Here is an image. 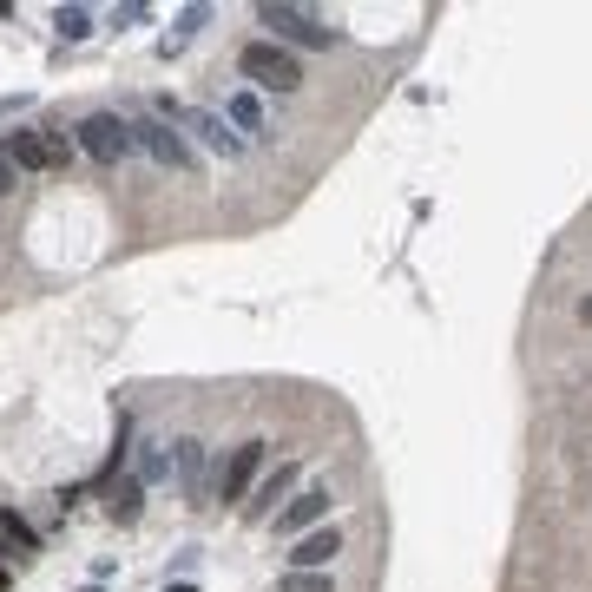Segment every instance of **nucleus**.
<instances>
[{"mask_svg":"<svg viewBox=\"0 0 592 592\" xmlns=\"http://www.w3.org/2000/svg\"><path fill=\"white\" fill-rule=\"evenodd\" d=\"M257 27H270V40L277 47H336V27H329L323 14H310V7H296V0H264L257 7Z\"/></svg>","mask_w":592,"mask_h":592,"instance_id":"1","label":"nucleus"},{"mask_svg":"<svg viewBox=\"0 0 592 592\" xmlns=\"http://www.w3.org/2000/svg\"><path fill=\"white\" fill-rule=\"evenodd\" d=\"M158 119H172L178 132H191L204 152H218V158H244V152H250L244 132H237L224 112H211V106H178V99H165V106H158Z\"/></svg>","mask_w":592,"mask_h":592,"instance_id":"2","label":"nucleus"},{"mask_svg":"<svg viewBox=\"0 0 592 592\" xmlns=\"http://www.w3.org/2000/svg\"><path fill=\"white\" fill-rule=\"evenodd\" d=\"M237 73H244L257 93H296V86H303V66H296V53L277 47V40H250V47L237 53Z\"/></svg>","mask_w":592,"mask_h":592,"instance_id":"3","label":"nucleus"},{"mask_svg":"<svg viewBox=\"0 0 592 592\" xmlns=\"http://www.w3.org/2000/svg\"><path fill=\"white\" fill-rule=\"evenodd\" d=\"M132 145H139L145 158H158L165 172H198V158H191L185 132H178L172 119H158V112H139V119H132Z\"/></svg>","mask_w":592,"mask_h":592,"instance_id":"4","label":"nucleus"},{"mask_svg":"<svg viewBox=\"0 0 592 592\" xmlns=\"http://www.w3.org/2000/svg\"><path fill=\"white\" fill-rule=\"evenodd\" d=\"M79 152L93 158V165L132 158L139 152V145H132V119H119V112H86V119H79Z\"/></svg>","mask_w":592,"mask_h":592,"instance_id":"5","label":"nucleus"},{"mask_svg":"<svg viewBox=\"0 0 592 592\" xmlns=\"http://www.w3.org/2000/svg\"><path fill=\"white\" fill-rule=\"evenodd\" d=\"M257 474H264V441H244V448H231V461H218V487H211V500H250Z\"/></svg>","mask_w":592,"mask_h":592,"instance_id":"6","label":"nucleus"},{"mask_svg":"<svg viewBox=\"0 0 592 592\" xmlns=\"http://www.w3.org/2000/svg\"><path fill=\"white\" fill-rule=\"evenodd\" d=\"M7 145H14V165H20V172H60L66 158H73L66 132H7Z\"/></svg>","mask_w":592,"mask_h":592,"instance_id":"7","label":"nucleus"},{"mask_svg":"<svg viewBox=\"0 0 592 592\" xmlns=\"http://www.w3.org/2000/svg\"><path fill=\"white\" fill-rule=\"evenodd\" d=\"M323 514H329V487H296V494L277 507V520H270V527H277V533H296V540H303V533L323 527Z\"/></svg>","mask_w":592,"mask_h":592,"instance_id":"8","label":"nucleus"},{"mask_svg":"<svg viewBox=\"0 0 592 592\" xmlns=\"http://www.w3.org/2000/svg\"><path fill=\"white\" fill-rule=\"evenodd\" d=\"M125 474H132L139 487H165L178 474V448H172V441H158V435H145L139 448H132V468H125Z\"/></svg>","mask_w":592,"mask_h":592,"instance_id":"9","label":"nucleus"},{"mask_svg":"<svg viewBox=\"0 0 592 592\" xmlns=\"http://www.w3.org/2000/svg\"><path fill=\"white\" fill-rule=\"evenodd\" d=\"M336 553H343V533H336V527H316V533H303L283 560H290V573H329Z\"/></svg>","mask_w":592,"mask_h":592,"instance_id":"10","label":"nucleus"},{"mask_svg":"<svg viewBox=\"0 0 592 592\" xmlns=\"http://www.w3.org/2000/svg\"><path fill=\"white\" fill-rule=\"evenodd\" d=\"M290 487H296V468H290V461H277V468H270L264 481L250 487L244 514H250V520H277V500H290Z\"/></svg>","mask_w":592,"mask_h":592,"instance_id":"11","label":"nucleus"},{"mask_svg":"<svg viewBox=\"0 0 592 592\" xmlns=\"http://www.w3.org/2000/svg\"><path fill=\"white\" fill-rule=\"evenodd\" d=\"M224 119H231L237 132H244V145H250V139H270V119H264V106H257V93H231Z\"/></svg>","mask_w":592,"mask_h":592,"instance_id":"12","label":"nucleus"},{"mask_svg":"<svg viewBox=\"0 0 592 592\" xmlns=\"http://www.w3.org/2000/svg\"><path fill=\"white\" fill-rule=\"evenodd\" d=\"M0 553H14V560H33V553H40V533H33L14 507H0Z\"/></svg>","mask_w":592,"mask_h":592,"instance_id":"13","label":"nucleus"},{"mask_svg":"<svg viewBox=\"0 0 592 592\" xmlns=\"http://www.w3.org/2000/svg\"><path fill=\"white\" fill-rule=\"evenodd\" d=\"M145 487L132 481V474H119V481H106V514L119 520V527H132V520H139V507H145Z\"/></svg>","mask_w":592,"mask_h":592,"instance_id":"14","label":"nucleus"},{"mask_svg":"<svg viewBox=\"0 0 592 592\" xmlns=\"http://www.w3.org/2000/svg\"><path fill=\"white\" fill-rule=\"evenodd\" d=\"M178 448V481H185L191 507H204V441H172Z\"/></svg>","mask_w":592,"mask_h":592,"instance_id":"15","label":"nucleus"},{"mask_svg":"<svg viewBox=\"0 0 592 592\" xmlns=\"http://www.w3.org/2000/svg\"><path fill=\"white\" fill-rule=\"evenodd\" d=\"M53 27H60V40H86V33H93V14H86V7H60Z\"/></svg>","mask_w":592,"mask_h":592,"instance_id":"16","label":"nucleus"},{"mask_svg":"<svg viewBox=\"0 0 592 592\" xmlns=\"http://www.w3.org/2000/svg\"><path fill=\"white\" fill-rule=\"evenodd\" d=\"M283 592H329V573H283Z\"/></svg>","mask_w":592,"mask_h":592,"instance_id":"17","label":"nucleus"},{"mask_svg":"<svg viewBox=\"0 0 592 592\" xmlns=\"http://www.w3.org/2000/svg\"><path fill=\"white\" fill-rule=\"evenodd\" d=\"M14 172H20V165H14V145L0 139V191H14Z\"/></svg>","mask_w":592,"mask_h":592,"instance_id":"18","label":"nucleus"},{"mask_svg":"<svg viewBox=\"0 0 592 592\" xmlns=\"http://www.w3.org/2000/svg\"><path fill=\"white\" fill-rule=\"evenodd\" d=\"M579 323H592V296H579Z\"/></svg>","mask_w":592,"mask_h":592,"instance_id":"19","label":"nucleus"},{"mask_svg":"<svg viewBox=\"0 0 592 592\" xmlns=\"http://www.w3.org/2000/svg\"><path fill=\"white\" fill-rule=\"evenodd\" d=\"M165 592H198V586H191V579H178V586H165Z\"/></svg>","mask_w":592,"mask_h":592,"instance_id":"20","label":"nucleus"},{"mask_svg":"<svg viewBox=\"0 0 592 592\" xmlns=\"http://www.w3.org/2000/svg\"><path fill=\"white\" fill-rule=\"evenodd\" d=\"M7 586H14V579H7V566H0V592H7Z\"/></svg>","mask_w":592,"mask_h":592,"instance_id":"21","label":"nucleus"}]
</instances>
